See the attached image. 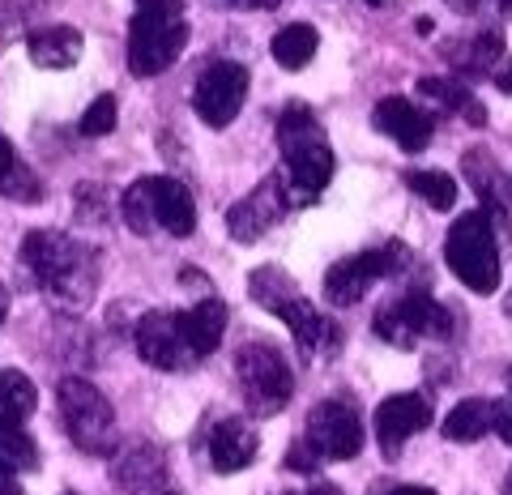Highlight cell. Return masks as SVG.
Here are the masks:
<instances>
[{"label": "cell", "mask_w": 512, "mask_h": 495, "mask_svg": "<svg viewBox=\"0 0 512 495\" xmlns=\"http://www.w3.org/2000/svg\"><path fill=\"white\" fill-rule=\"evenodd\" d=\"M248 295L261 303L265 312H274L278 321H286V329H291V338H295L303 359H329L333 350L342 346L338 321L325 316L320 308H312V303L299 295V286H295V278L286 274V269H278V265L252 269Z\"/></svg>", "instance_id": "1"}, {"label": "cell", "mask_w": 512, "mask_h": 495, "mask_svg": "<svg viewBox=\"0 0 512 495\" xmlns=\"http://www.w3.org/2000/svg\"><path fill=\"white\" fill-rule=\"evenodd\" d=\"M278 146L286 158V188H291V201H312L320 188L333 180V150L325 141V129L303 103H291L278 116Z\"/></svg>", "instance_id": "2"}, {"label": "cell", "mask_w": 512, "mask_h": 495, "mask_svg": "<svg viewBox=\"0 0 512 495\" xmlns=\"http://www.w3.org/2000/svg\"><path fill=\"white\" fill-rule=\"evenodd\" d=\"M188 43L184 0H137L128 22V69L137 77H158L180 60Z\"/></svg>", "instance_id": "3"}, {"label": "cell", "mask_w": 512, "mask_h": 495, "mask_svg": "<svg viewBox=\"0 0 512 495\" xmlns=\"http://www.w3.org/2000/svg\"><path fill=\"white\" fill-rule=\"evenodd\" d=\"M22 261L39 278V286L60 299L86 303L94 295V269L86 248H77L64 231H30L22 239Z\"/></svg>", "instance_id": "4"}, {"label": "cell", "mask_w": 512, "mask_h": 495, "mask_svg": "<svg viewBox=\"0 0 512 495\" xmlns=\"http://www.w3.org/2000/svg\"><path fill=\"white\" fill-rule=\"evenodd\" d=\"M444 261L457 274V282L474 295H495L500 291V244H495V227L487 210L461 214L444 239Z\"/></svg>", "instance_id": "5"}, {"label": "cell", "mask_w": 512, "mask_h": 495, "mask_svg": "<svg viewBox=\"0 0 512 495\" xmlns=\"http://www.w3.org/2000/svg\"><path fill=\"white\" fill-rule=\"evenodd\" d=\"M60 419L69 440L90 457H111L120 449V431H116V410L111 402L82 376H64L56 389Z\"/></svg>", "instance_id": "6"}, {"label": "cell", "mask_w": 512, "mask_h": 495, "mask_svg": "<svg viewBox=\"0 0 512 495\" xmlns=\"http://www.w3.org/2000/svg\"><path fill=\"white\" fill-rule=\"evenodd\" d=\"M239 393L256 414H278L295 397V372L274 342H248L235 355Z\"/></svg>", "instance_id": "7"}, {"label": "cell", "mask_w": 512, "mask_h": 495, "mask_svg": "<svg viewBox=\"0 0 512 495\" xmlns=\"http://www.w3.org/2000/svg\"><path fill=\"white\" fill-rule=\"evenodd\" d=\"M376 338H384L389 346H414L419 338H453V308H444L440 299H431L427 286H414V291H406L402 299H393L389 308L376 312Z\"/></svg>", "instance_id": "8"}, {"label": "cell", "mask_w": 512, "mask_h": 495, "mask_svg": "<svg viewBox=\"0 0 512 495\" xmlns=\"http://www.w3.org/2000/svg\"><path fill=\"white\" fill-rule=\"evenodd\" d=\"M406 265H410V252L402 239H389V244H380V248L342 257V261H333L325 274V299L333 308H350V303H359L384 278H397Z\"/></svg>", "instance_id": "9"}, {"label": "cell", "mask_w": 512, "mask_h": 495, "mask_svg": "<svg viewBox=\"0 0 512 495\" xmlns=\"http://www.w3.org/2000/svg\"><path fill=\"white\" fill-rule=\"evenodd\" d=\"M303 444L316 453V461H355L363 449V419L355 402L325 397L320 406H312L308 427H303Z\"/></svg>", "instance_id": "10"}, {"label": "cell", "mask_w": 512, "mask_h": 495, "mask_svg": "<svg viewBox=\"0 0 512 495\" xmlns=\"http://www.w3.org/2000/svg\"><path fill=\"white\" fill-rule=\"evenodd\" d=\"M244 99H248V69L235 65V60L205 65L197 86H192V107H197V116L210 124V129H227L239 116Z\"/></svg>", "instance_id": "11"}, {"label": "cell", "mask_w": 512, "mask_h": 495, "mask_svg": "<svg viewBox=\"0 0 512 495\" xmlns=\"http://www.w3.org/2000/svg\"><path fill=\"white\" fill-rule=\"evenodd\" d=\"M291 205L295 201H291L286 180L282 175H269V180L256 184L244 201H235L227 210V231H231V239H239V244H252V239H261L265 231H274Z\"/></svg>", "instance_id": "12"}, {"label": "cell", "mask_w": 512, "mask_h": 495, "mask_svg": "<svg viewBox=\"0 0 512 495\" xmlns=\"http://www.w3.org/2000/svg\"><path fill=\"white\" fill-rule=\"evenodd\" d=\"M133 342H137V355L150 367H158V372H188V367L197 363L184 342L180 312H146L137 321Z\"/></svg>", "instance_id": "13"}, {"label": "cell", "mask_w": 512, "mask_h": 495, "mask_svg": "<svg viewBox=\"0 0 512 495\" xmlns=\"http://www.w3.org/2000/svg\"><path fill=\"white\" fill-rule=\"evenodd\" d=\"M427 423H431V402L423 393H393V397H384V402L376 406V414H372L376 440L389 457L402 453V444L410 436H419Z\"/></svg>", "instance_id": "14"}, {"label": "cell", "mask_w": 512, "mask_h": 495, "mask_svg": "<svg viewBox=\"0 0 512 495\" xmlns=\"http://www.w3.org/2000/svg\"><path fill=\"white\" fill-rule=\"evenodd\" d=\"M372 124L393 137L397 146L406 154H419L431 146V133H436V120H431V111H423L414 99H402V94H393V99H380L376 111H372Z\"/></svg>", "instance_id": "15"}, {"label": "cell", "mask_w": 512, "mask_h": 495, "mask_svg": "<svg viewBox=\"0 0 512 495\" xmlns=\"http://www.w3.org/2000/svg\"><path fill=\"white\" fill-rule=\"evenodd\" d=\"M256 449H261V436L244 419H214L210 436H205V453H210V466L218 474L248 470L256 461Z\"/></svg>", "instance_id": "16"}, {"label": "cell", "mask_w": 512, "mask_h": 495, "mask_svg": "<svg viewBox=\"0 0 512 495\" xmlns=\"http://www.w3.org/2000/svg\"><path fill=\"white\" fill-rule=\"evenodd\" d=\"M150 205H154V227H163L167 235L184 239L197 231V201L171 175H150Z\"/></svg>", "instance_id": "17"}, {"label": "cell", "mask_w": 512, "mask_h": 495, "mask_svg": "<svg viewBox=\"0 0 512 495\" xmlns=\"http://www.w3.org/2000/svg\"><path fill=\"white\" fill-rule=\"evenodd\" d=\"M227 321H231V312H227V303L222 299H201V303H192L188 312H180V329H184V342L192 350V359H205V355H214V350L222 346V333H227Z\"/></svg>", "instance_id": "18"}, {"label": "cell", "mask_w": 512, "mask_h": 495, "mask_svg": "<svg viewBox=\"0 0 512 495\" xmlns=\"http://www.w3.org/2000/svg\"><path fill=\"white\" fill-rule=\"evenodd\" d=\"M82 30L77 26H43L26 35V52L39 69H73L82 60Z\"/></svg>", "instance_id": "19"}, {"label": "cell", "mask_w": 512, "mask_h": 495, "mask_svg": "<svg viewBox=\"0 0 512 495\" xmlns=\"http://www.w3.org/2000/svg\"><path fill=\"white\" fill-rule=\"evenodd\" d=\"M111 457H116L111 474H116V483L124 491H154L158 483H163V474H167V461H163V453H158L154 444H128V449L111 453Z\"/></svg>", "instance_id": "20"}, {"label": "cell", "mask_w": 512, "mask_h": 495, "mask_svg": "<svg viewBox=\"0 0 512 495\" xmlns=\"http://www.w3.org/2000/svg\"><path fill=\"white\" fill-rule=\"evenodd\" d=\"M461 171H466V180L478 197H483L487 205V214H504V205H508V180H504V171L495 167V158L483 154V150H470L466 158H461Z\"/></svg>", "instance_id": "21"}, {"label": "cell", "mask_w": 512, "mask_h": 495, "mask_svg": "<svg viewBox=\"0 0 512 495\" xmlns=\"http://www.w3.org/2000/svg\"><path fill=\"white\" fill-rule=\"evenodd\" d=\"M440 431H444V440H453V444L483 440L491 431V402H487V397H466V402H457L453 410L444 414Z\"/></svg>", "instance_id": "22"}, {"label": "cell", "mask_w": 512, "mask_h": 495, "mask_svg": "<svg viewBox=\"0 0 512 495\" xmlns=\"http://www.w3.org/2000/svg\"><path fill=\"white\" fill-rule=\"evenodd\" d=\"M419 94L436 99V103L448 107V111H457V116H461V120H470V124H487V111L478 107V99L466 90V82H457L453 73H444V77H423V82H419Z\"/></svg>", "instance_id": "23"}, {"label": "cell", "mask_w": 512, "mask_h": 495, "mask_svg": "<svg viewBox=\"0 0 512 495\" xmlns=\"http://www.w3.org/2000/svg\"><path fill=\"white\" fill-rule=\"evenodd\" d=\"M35 466H39L35 436H30L18 419H5V414H0V470L22 474V470H35Z\"/></svg>", "instance_id": "24"}, {"label": "cell", "mask_w": 512, "mask_h": 495, "mask_svg": "<svg viewBox=\"0 0 512 495\" xmlns=\"http://www.w3.org/2000/svg\"><path fill=\"white\" fill-rule=\"evenodd\" d=\"M316 47H320V35H316V26H308V22H291V26H282L278 35H274V60L282 69H303L308 60L316 56Z\"/></svg>", "instance_id": "25"}, {"label": "cell", "mask_w": 512, "mask_h": 495, "mask_svg": "<svg viewBox=\"0 0 512 495\" xmlns=\"http://www.w3.org/2000/svg\"><path fill=\"white\" fill-rule=\"evenodd\" d=\"M39 406V389L35 380H30L26 372H18V367H9V372H0V414L5 419H30Z\"/></svg>", "instance_id": "26"}, {"label": "cell", "mask_w": 512, "mask_h": 495, "mask_svg": "<svg viewBox=\"0 0 512 495\" xmlns=\"http://www.w3.org/2000/svg\"><path fill=\"white\" fill-rule=\"evenodd\" d=\"M406 188L419 193L431 210H453L457 201V180L444 171H406Z\"/></svg>", "instance_id": "27"}, {"label": "cell", "mask_w": 512, "mask_h": 495, "mask_svg": "<svg viewBox=\"0 0 512 495\" xmlns=\"http://www.w3.org/2000/svg\"><path fill=\"white\" fill-rule=\"evenodd\" d=\"M120 214H124V227H128V231H137V235L158 231V227H154V205H150V175H141L137 184L124 188Z\"/></svg>", "instance_id": "28"}, {"label": "cell", "mask_w": 512, "mask_h": 495, "mask_svg": "<svg viewBox=\"0 0 512 495\" xmlns=\"http://www.w3.org/2000/svg\"><path fill=\"white\" fill-rule=\"evenodd\" d=\"M500 56H504V39H500V30H483V35H474L470 39V56H466V77H478V73H487L500 65Z\"/></svg>", "instance_id": "29"}, {"label": "cell", "mask_w": 512, "mask_h": 495, "mask_svg": "<svg viewBox=\"0 0 512 495\" xmlns=\"http://www.w3.org/2000/svg\"><path fill=\"white\" fill-rule=\"evenodd\" d=\"M116 94H99V99H94L90 107H86V116H82V124H77V129H82V137H107L111 129H116Z\"/></svg>", "instance_id": "30"}, {"label": "cell", "mask_w": 512, "mask_h": 495, "mask_svg": "<svg viewBox=\"0 0 512 495\" xmlns=\"http://www.w3.org/2000/svg\"><path fill=\"white\" fill-rule=\"evenodd\" d=\"M491 431L512 449V397H504V402H491Z\"/></svg>", "instance_id": "31"}, {"label": "cell", "mask_w": 512, "mask_h": 495, "mask_svg": "<svg viewBox=\"0 0 512 495\" xmlns=\"http://www.w3.org/2000/svg\"><path fill=\"white\" fill-rule=\"evenodd\" d=\"M286 466H291V470H299V474H312V470L320 466V461H316V453L308 449V444H303V440H295V444H291V453H286Z\"/></svg>", "instance_id": "32"}, {"label": "cell", "mask_w": 512, "mask_h": 495, "mask_svg": "<svg viewBox=\"0 0 512 495\" xmlns=\"http://www.w3.org/2000/svg\"><path fill=\"white\" fill-rule=\"evenodd\" d=\"M18 167H22V163H18V154H13V141L0 133V188L13 180V171H18Z\"/></svg>", "instance_id": "33"}, {"label": "cell", "mask_w": 512, "mask_h": 495, "mask_svg": "<svg viewBox=\"0 0 512 495\" xmlns=\"http://www.w3.org/2000/svg\"><path fill=\"white\" fill-rule=\"evenodd\" d=\"M372 495H436L431 487H414V483H397V487H376Z\"/></svg>", "instance_id": "34"}, {"label": "cell", "mask_w": 512, "mask_h": 495, "mask_svg": "<svg viewBox=\"0 0 512 495\" xmlns=\"http://www.w3.org/2000/svg\"><path fill=\"white\" fill-rule=\"evenodd\" d=\"M491 77H495V90H500V94H512V60H504V65L495 69Z\"/></svg>", "instance_id": "35"}, {"label": "cell", "mask_w": 512, "mask_h": 495, "mask_svg": "<svg viewBox=\"0 0 512 495\" xmlns=\"http://www.w3.org/2000/svg\"><path fill=\"white\" fill-rule=\"evenodd\" d=\"M231 9H278L282 0H227Z\"/></svg>", "instance_id": "36"}, {"label": "cell", "mask_w": 512, "mask_h": 495, "mask_svg": "<svg viewBox=\"0 0 512 495\" xmlns=\"http://www.w3.org/2000/svg\"><path fill=\"white\" fill-rule=\"evenodd\" d=\"M0 495H22V487H18V474L0 470Z\"/></svg>", "instance_id": "37"}, {"label": "cell", "mask_w": 512, "mask_h": 495, "mask_svg": "<svg viewBox=\"0 0 512 495\" xmlns=\"http://www.w3.org/2000/svg\"><path fill=\"white\" fill-rule=\"evenodd\" d=\"M291 495H342L333 483H320V487H312V491H291Z\"/></svg>", "instance_id": "38"}, {"label": "cell", "mask_w": 512, "mask_h": 495, "mask_svg": "<svg viewBox=\"0 0 512 495\" xmlns=\"http://www.w3.org/2000/svg\"><path fill=\"white\" fill-rule=\"evenodd\" d=\"M5 316H9V291H5V282H0V325H5Z\"/></svg>", "instance_id": "39"}, {"label": "cell", "mask_w": 512, "mask_h": 495, "mask_svg": "<svg viewBox=\"0 0 512 495\" xmlns=\"http://www.w3.org/2000/svg\"><path fill=\"white\" fill-rule=\"evenodd\" d=\"M504 495H512V470H508V478H504Z\"/></svg>", "instance_id": "40"}, {"label": "cell", "mask_w": 512, "mask_h": 495, "mask_svg": "<svg viewBox=\"0 0 512 495\" xmlns=\"http://www.w3.org/2000/svg\"><path fill=\"white\" fill-rule=\"evenodd\" d=\"M367 5H384V0H367Z\"/></svg>", "instance_id": "41"}, {"label": "cell", "mask_w": 512, "mask_h": 495, "mask_svg": "<svg viewBox=\"0 0 512 495\" xmlns=\"http://www.w3.org/2000/svg\"><path fill=\"white\" fill-rule=\"evenodd\" d=\"M504 5H508V13H512V0H504Z\"/></svg>", "instance_id": "42"}, {"label": "cell", "mask_w": 512, "mask_h": 495, "mask_svg": "<svg viewBox=\"0 0 512 495\" xmlns=\"http://www.w3.org/2000/svg\"><path fill=\"white\" fill-rule=\"evenodd\" d=\"M508 312H512V299H508Z\"/></svg>", "instance_id": "43"}, {"label": "cell", "mask_w": 512, "mask_h": 495, "mask_svg": "<svg viewBox=\"0 0 512 495\" xmlns=\"http://www.w3.org/2000/svg\"><path fill=\"white\" fill-rule=\"evenodd\" d=\"M167 495H175V491H167Z\"/></svg>", "instance_id": "44"}, {"label": "cell", "mask_w": 512, "mask_h": 495, "mask_svg": "<svg viewBox=\"0 0 512 495\" xmlns=\"http://www.w3.org/2000/svg\"><path fill=\"white\" fill-rule=\"evenodd\" d=\"M508 380H512V372H508Z\"/></svg>", "instance_id": "45"}]
</instances>
